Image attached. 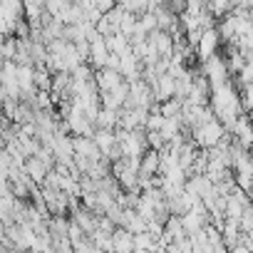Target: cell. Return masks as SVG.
<instances>
[{"mask_svg": "<svg viewBox=\"0 0 253 253\" xmlns=\"http://www.w3.org/2000/svg\"><path fill=\"white\" fill-rule=\"evenodd\" d=\"M233 8H246V10H253V0H233Z\"/></svg>", "mask_w": 253, "mask_h": 253, "instance_id": "cell-18", "label": "cell"}, {"mask_svg": "<svg viewBox=\"0 0 253 253\" xmlns=\"http://www.w3.org/2000/svg\"><path fill=\"white\" fill-rule=\"evenodd\" d=\"M241 104H243L246 112L253 109V82H248V84L241 87Z\"/></svg>", "mask_w": 253, "mask_h": 253, "instance_id": "cell-16", "label": "cell"}, {"mask_svg": "<svg viewBox=\"0 0 253 253\" xmlns=\"http://www.w3.org/2000/svg\"><path fill=\"white\" fill-rule=\"evenodd\" d=\"M251 18H253V10H251Z\"/></svg>", "mask_w": 253, "mask_h": 253, "instance_id": "cell-20", "label": "cell"}, {"mask_svg": "<svg viewBox=\"0 0 253 253\" xmlns=\"http://www.w3.org/2000/svg\"><path fill=\"white\" fill-rule=\"evenodd\" d=\"M139 28H142L144 33H152V30H157V28H159V20H157V15H154V13H149V10H147V13H142V15H139Z\"/></svg>", "mask_w": 253, "mask_h": 253, "instance_id": "cell-15", "label": "cell"}, {"mask_svg": "<svg viewBox=\"0 0 253 253\" xmlns=\"http://www.w3.org/2000/svg\"><path fill=\"white\" fill-rule=\"evenodd\" d=\"M94 82L99 87V92H112L117 87H122L126 80L119 70H112V67H102V70H94Z\"/></svg>", "mask_w": 253, "mask_h": 253, "instance_id": "cell-4", "label": "cell"}, {"mask_svg": "<svg viewBox=\"0 0 253 253\" xmlns=\"http://www.w3.org/2000/svg\"><path fill=\"white\" fill-rule=\"evenodd\" d=\"M147 139H149L152 149H167V139L162 132H147Z\"/></svg>", "mask_w": 253, "mask_h": 253, "instance_id": "cell-17", "label": "cell"}, {"mask_svg": "<svg viewBox=\"0 0 253 253\" xmlns=\"http://www.w3.org/2000/svg\"><path fill=\"white\" fill-rule=\"evenodd\" d=\"M159 132L164 134V139H167V144H169L171 139H176V137L184 132V117H167Z\"/></svg>", "mask_w": 253, "mask_h": 253, "instance_id": "cell-10", "label": "cell"}, {"mask_svg": "<svg viewBox=\"0 0 253 253\" xmlns=\"http://www.w3.org/2000/svg\"><path fill=\"white\" fill-rule=\"evenodd\" d=\"M25 171L30 174V179H33L38 186H42V184H45V179H47V174H50V167H47L38 154H33V157H28V159H25Z\"/></svg>", "mask_w": 253, "mask_h": 253, "instance_id": "cell-8", "label": "cell"}, {"mask_svg": "<svg viewBox=\"0 0 253 253\" xmlns=\"http://www.w3.org/2000/svg\"><path fill=\"white\" fill-rule=\"evenodd\" d=\"M152 89H154V99H157V102H167V99L176 97V77L169 75V72H164V75H159V80L152 84Z\"/></svg>", "mask_w": 253, "mask_h": 253, "instance_id": "cell-7", "label": "cell"}, {"mask_svg": "<svg viewBox=\"0 0 253 253\" xmlns=\"http://www.w3.org/2000/svg\"><path fill=\"white\" fill-rule=\"evenodd\" d=\"M221 42H223V38H221V33H218V25H213V28H204L201 30V38H199V42H196V60L199 62H204V60H209L211 55H216L218 50H221Z\"/></svg>", "mask_w": 253, "mask_h": 253, "instance_id": "cell-3", "label": "cell"}, {"mask_svg": "<svg viewBox=\"0 0 253 253\" xmlns=\"http://www.w3.org/2000/svg\"><path fill=\"white\" fill-rule=\"evenodd\" d=\"M181 104H184V99L171 97V99L162 102V112H164L167 117H181Z\"/></svg>", "mask_w": 253, "mask_h": 253, "instance_id": "cell-13", "label": "cell"}, {"mask_svg": "<svg viewBox=\"0 0 253 253\" xmlns=\"http://www.w3.org/2000/svg\"><path fill=\"white\" fill-rule=\"evenodd\" d=\"M226 132L228 129L223 126V122L218 117H213V119H206V122L196 124L194 129H189V139L199 149H211V147H218L221 144V139L226 137Z\"/></svg>", "mask_w": 253, "mask_h": 253, "instance_id": "cell-1", "label": "cell"}, {"mask_svg": "<svg viewBox=\"0 0 253 253\" xmlns=\"http://www.w3.org/2000/svg\"><path fill=\"white\" fill-rule=\"evenodd\" d=\"M231 134H233V139H236L241 147L253 149V122H251V117H248L246 112H243V114L236 119V124H233Z\"/></svg>", "mask_w": 253, "mask_h": 253, "instance_id": "cell-5", "label": "cell"}, {"mask_svg": "<svg viewBox=\"0 0 253 253\" xmlns=\"http://www.w3.org/2000/svg\"><path fill=\"white\" fill-rule=\"evenodd\" d=\"M97 126H107V129H117L119 126V109L102 107L97 114Z\"/></svg>", "mask_w": 253, "mask_h": 253, "instance_id": "cell-12", "label": "cell"}, {"mask_svg": "<svg viewBox=\"0 0 253 253\" xmlns=\"http://www.w3.org/2000/svg\"><path fill=\"white\" fill-rule=\"evenodd\" d=\"M112 243H114V251H134V233L124 226H117L112 233Z\"/></svg>", "mask_w": 253, "mask_h": 253, "instance_id": "cell-9", "label": "cell"}, {"mask_svg": "<svg viewBox=\"0 0 253 253\" xmlns=\"http://www.w3.org/2000/svg\"><path fill=\"white\" fill-rule=\"evenodd\" d=\"M201 72L209 77V82H211L213 87H218V84H223V82H228V80L233 77L231 70H228L226 55H221V52H216V55H211L209 60H204V62H201Z\"/></svg>", "mask_w": 253, "mask_h": 253, "instance_id": "cell-2", "label": "cell"}, {"mask_svg": "<svg viewBox=\"0 0 253 253\" xmlns=\"http://www.w3.org/2000/svg\"><path fill=\"white\" fill-rule=\"evenodd\" d=\"M233 82H236L238 87H243V84L253 82V60H248V62H246V67H243L238 75H233Z\"/></svg>", "mask_w": 253, "mask_h": 253, "instance_id": "cell-14", "label": "cell"}, {"mask_svg": "<svg viewBox=\"0 0 253 253\" xmlns=\"http://www.w3.org/2000/svg\"><path fill=\"white\" fill-rule=\"evenodd\" d=\"M107 60H109V47H107V38L104 35H97L94 40H89V65L94 70H102L107 67Z\"/></svg>", "mask_w": 253, "mask_h": 253, "instance_id": "cell-6", "label": "cell"}, {"mask_svg": "<svg viewBox=\"0 0 253 253\" xmlns=\"http://www.w3.org/2000/svg\"><path fill=\"white\" fill-rule=\"evenodd\" d=\"M246 114H248V117H251V122H253V109H248V112H246Z\"/></svg>", "mask_w": 253, "mask_h": 253, "instance_id": "cell-19", "label": "cell"}, {"mask_svg": "<svg viewBox=\"0 0 253 253\" xmlns=\"http://www.w3.org/2000/svg\"><path fill=\"white\" fill-rule=\"evenodd\" d=\"M104 38H107V47H109V52L122 55V52H126V50L132 47L129 35H124L122 30H117V33H112V35H104Z\"/></svg>", "mask_w": 253, "mask_h": 253, "instance_id": "cell-11", "label": "cell"}]
</instances>
